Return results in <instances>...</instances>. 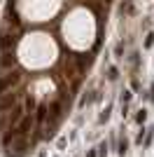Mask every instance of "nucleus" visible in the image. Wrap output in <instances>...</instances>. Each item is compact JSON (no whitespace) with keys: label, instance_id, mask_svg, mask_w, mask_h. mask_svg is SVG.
I'll return each mask as SVG.
<instances>
[{"label":"nucleus","instance_id":"1","mask_svg":"<svg viewBox=\"0 0 154 157\" xmlns=\"http://www.w3.org/2000/svg\"><path fill=\"white\" fill-rule=\"evenodd\" d=\"M14 82H16V75H7V78H5V80H0V94L5 92L7 87H12V85H14Z\"/></svg>","mask_w":154,"mask_h":157},{"label":"nucleus","instance_id":"2","mask_svg":"<svg viewBox=\"0 0 154 157\" xmlns=\"http://www.w3.org/2000/svg\"><path fill=\"white\" fill-rule=\"evenodd\" d=\"M126 150H128V141H126V138H124V141H122V143H119V155H126Z\"/></svg>","mask_w":154,"mask_h":157},{"label":"nucleus","instance_id":"3","mask_svg":"<svg viewBox=\"0 0 154 157\" xmlns=\"http://www.w3.org/2000/svg\"><path fill=\"white\" fill-rule=\"evenodd\" d=\"M145 117H147V113H145V110H140L138 115H135V120H138V122H145Z\"/></svg>","mask_w":154,"mask_h":157}]
</instances>
